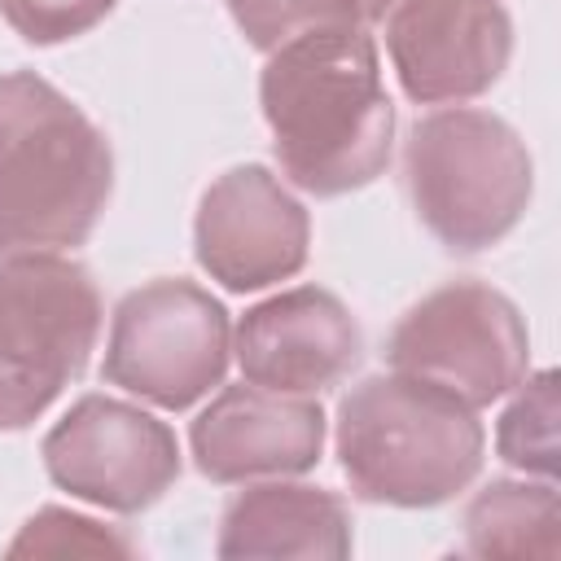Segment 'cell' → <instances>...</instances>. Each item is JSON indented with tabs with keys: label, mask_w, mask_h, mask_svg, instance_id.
Listing matches in <instances>:
<instances>
[{
	"label": "cell",
	"mask_w": 561,
	"mask_h": 561,
	"mask_svg": "<svg viewBox=\"0 0 561 561\" xmlns=\"http://www.w3.org/2000/svg\"><path fill=\"white\" fill-rule=\"evenodd\" d=\"M307 250L311 215L263 162L228 167L206 184L193 219V254L228 294H254L298 276Z\"/></svg>",
	"instance_id": "9"
},
{
	"label": "cell",
	"mask_w": 561,
	"mask_h": 561,
	"mask_svg": "<svg viewBox=\"0 0 561 561\" xmlns=\"http://www.w3.org/2000/svg\"><path fill=\"white\" fill-rule=\"evenodd\" d=\"M237 31L250 48L276 53L280 44L307 35V31H333V26H364L355 0H224Z\"/></svg>",
	"instance_id": "16"
},
{
	"label": "cell",
	"mask_w": 561,
	"mask_h": 561,
	"mask_svg": "<svg viewBox=\"0 0 561 561\" xmlns=\"http://www.w3.org/2000/svg\"><path fill=\"white\" fill-rule=\"evenodd\" d=\"M386 53L408 101H469L504 75L513 18L504 0H399L386 13Z\"/></svg>",
	"instance_id": "10"
},
{
	"label": "cell",
	"mask_w": 561,
	"mask_h": 561,
	"mask_svg": "<svg viewBox=\"0 0 561 561\" xmlns=\"http://www.w3.org/2000/svg\"><path fill=\"white\" fill-rule=\"evenodd\" d=\"M359 4V18L364 22H377V18H386V9H394L399 0H355Z\"/></svg>",
	"instance_id": "19"
},
{
	"label": "cell",
	"mask_w": 561,
	"mask_h": 561,
	"mask_svg": "<svg viewBox=\"0 0 561 561\" xmlns=\"http://www.w3.org/2000/svg\"><path fill=\"white\" fill-rule=\"evenodd\" d=\"M324 408L311 394H280L263 386H224L188 425V451L210 482L289 478L324 456Z\"/></svg>",
	"instance_id": "12"
},
{
	"label": "cell",
	"mask_w": 561,
	"mask_h": 561,
	"mask_svg": "<svg viewBox=\"0 0 561 561\" xmlns=\"http://www.w3.org/2000/svg\"><path fill=\"white\" fill-rule=\"evenodd\" d=\"M259 105L280 175L311 197L355 193L390 167L394 105L364 26L307 31L267 53Z\"/></svg>",
	"instance_id": "1"
},
{
	"label": "cell",
	"mask_w": 561,
	"mask_h": 561,
	"mask_svg": "<svg viewBox=\"0 0 561 561\" xmlns=\"http://www.w3.org/2000/svg\"><path fill=\"white\" fill-rule=\"evenodd\" d=\"M513 390L517 394L495 425V451L504 465L552 482L557 478V373L543 368L535 377H522Z\"/></svg>",
	"instance_id": "15"
},
{
	"label": "cell",
	"mask_w": 561,
	"mask_h": 561,
	"mask_svg": "<svg viewBox=\"0 0 561 561\" xmlns=\"http://www.w3.org/2000/svg\"><path fill=\"white\" fill-rule=\"evenodd\" d=\"M228 351V307L184 276H158L114 307L101 381L162 412H184L224 386Z\"/></svg>",
	"instance_id": "6"
},
{
	"label": "cell",
	"mask_w": 561,
	"mask_h": 561,
	"mask_svg": "<svg viewBox=\"0 0 561 561\" xmlns=\"http://www.w3.org/2000/svg\"><path fill=\"white\" fill-rule=\"evenodd\" d=\"M403 184L416 219L443 250L478 254L522 224L535 193V162L500 114L456 105L412 123Z\"/></svg>",
	"instance_id": "4"
},
{
	"label": "cell",
	"mask_w": 561,
	"mask_h": 561,
	"mask_svg": "<svg viewBox=\"0 0 561 561\" xmlns=\"http://www.w3.org/2000/svg\"><path fill=\"white\" fill-rule=\"evenodd\" d=\"M381 355L394 373H412L469 408H486L526 377L530 333L508 294L482 280H451L399 316Z\"/></svg>",
	"instance_id": "7"
},
{
	"label": "cell",
	"mask_w": 561,
	"mask_h": 561,
	"mask_svg": "<svg viewBox=\"0 0 561 561\" xmlns=\"http://www.w3.org/2000/svg\"><path fill=\"white\" fill-rule=\"evenodd\" d=\"M241 377L280 394H320L364 355V333L346 302L320 285H294L254 302L232 333Z\"/></svg>",
	"instance_id": "11"
},
{
	"label": "cell",
	"mask_w": 561,
	"mask_h": 561,
	"mask_svg": "<svg viewBox=\"0 0 561 561\" xmlns=\"http://www.w3.org/2000/svg\"><path fill=\"white\" fill-rule=\"evenodd\" d=\"M351 543V508L337 491L259 482L228 500L215 552L224 561H342Z\"/></svg>",
	"instance_id": "13"
},
{
	"label": "cell",
	"mask_w": 561,
	"mask_h": 561,
	"mask_svg": "<svg viewBox=\"0 0 561 561\" xmlns=\"http://www.w3.org/2000/svg\"><path fill=\"white\" fill-rule=\"evenodd\" d=\"M118 0H0V18L22 35L26 44H66L88 35L96 22L114 13Z\"/></svg>",
	"instance_id": "18"
},
{
	"label": "cell",
	"mask_w": 561,
	"mask_h": 561,
	"mask_svg": "<svg viewBox=\"0 0 561 561\" xmlns=\"http://www.w3.org/2000/svg\"><path fill=\"white\" fill-rule=\"evenodd\" d=\"M101 316L83 263L53 250L0 254V430L35 425L83 377Z\"/></svg>",
	"instance_id": "5"
},
{
	"label": "cell",
	"mask_w": 561,
	"mask_h": 561,
	"mask_svg": "<svg viewBox=\"0 0 561 561\" xmlns=\"http://www.w3.org/2000/svg\"><path fill=\"white\" fill-rule=\"evenodd\" d=\"M114 188L105 131L44 75H0V254L83 245Z\"/></svg>",
	"instance_id": "2"
},
{
	"label": "cell",
	"mask_w": 561,
	"mask_h": 561,
	"mask_svg": "<svg viewBox=\"0 0 561 561\" xmlns=\"http://www.w3.org/2000/svg\"><path fill=\"white\" fill-rule=\"evenodd\" d=\"M66 557V552H83V557H131L136 543L123 539L118 530L70 513V508H39L35 517H26V526L18 530V539L9 543V557Z\"/></svg>",
	"instance_id": "17"
},
{
	"label": "cell",
	"mask_w": 561,
	"mask_h": 561,
	"mask_svg": "<svg viewBox=\"0 0 561 561\" xmlns=\"http://www.w3.org/2000/svg\"><path fill=\"white\" fill-rule=\"evenodd\" d=\"M39 456L53 486L123 517L158 504L180 478L175 430L114 394L75 399L44 434Z\"/></svg>",
	"instance_id": "8"
},
{
	"label": "cell",
	"mask_w": 561,
	"mask_h": 561,
	"mask_svg": "<svg viewBox=\"0 0 561 561\" xmlns=\"http://www.w3.org/2000/svg\"><path fill=\"white\" fill-rule=\"evenodd\" d=\"M465 552L469 557H539L552 561L561 552V508L557 486L491 478L465 504Z\"/></svg>",
	"instance_id": "14"
},
{
	"label": "cell",
	"mask_w": 561,
	"mask_h": 561,
	"mask_svg": "<svg viewBox=\"0 0 561 561\" xmlns=\"http://www.w3.org/2000/svg\"><path fill=\"white\" fill-rule=\"evenodd\" d=\"M337 465L368 504L434 508L460 495L486 451L478 408L412 373H373L337 403Z\"/></svg>",
	"instance_id": "3"
}]
</instances>
